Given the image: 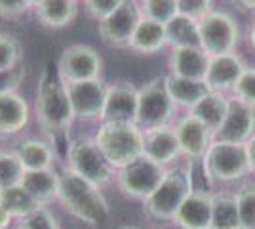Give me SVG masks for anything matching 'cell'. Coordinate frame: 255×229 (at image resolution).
I'll use <instances>...</instances> for the list:
<instances>
[{
	"label": "cell",
	"mask_w": 255,
	"mask_h": 229,
	"mask_svg": "<svg viewBox=\"0 0 255 229\" xmlns=\"http://www.w3.org/2000/svg\"><path fill=\"white\" fill-rule=\"evenodd\" d=\"M32 117L42 130V136L53 145L57 140L65 138L76 122L67 84L59 78L55 69L46 67L40 75L34 94Z\"/></svg>",
	"instance_id": "6da1fadb"
},
{
	"label": "cell",
	"mask_w": 255,
	"mask_h": 229,
	"mask_svg": "<svg viewBox=\"0 0 255 229\" xmlns=\"http://www.w3.org/2000/svg\"><path fill=\"white\" fill-rule=\"evenodd\" d=\"M57 203L67 214L90 228H97L109 218V203L101 193V187L94 186L69 168L61 170Z\"/></svg>",
	"instance_id": "7a4b0ae2"
},
{
	"label": "cell",
	"mask_w": 255,
	"mask_h": 229,
	"mask_svg": "<svg viewBox=\"0 0 255 229\" xmlns=\"http://www.w3.org/2000/svg\"><path fill=\"white\" fill-rule=\"evenodd\" d=\"M94 140L115 170L143 157L145 134L135 122H99Z\"/></svg>",
	"instance_id": "3957f363"
},
{
	"label": "cell",
	"mask_w": 255,
	"mask_h": 229,
	"mask_svg": "<svg viewBox=\"0 0 255 229\" xmlns=\"http://www.w3.org/2000/svg\"><path fill=\"white\" fill-rule=\"evenodd\" d=\"M63 168L78 174L97 187L111 186L117 180V170L107 161L94 136H78L65 145Z\"/></svg>",
	"instance_id": "277c9868"
},
{
	"label": "cell",
	"mask_w": 255,
	"mask_h": 229,
	"mask_svg": "<svg viewBox=\"0 0 255 229\" xmlns=\"http://www.w3.org/2000/svg\"><path fill=\"white\" fill-rule=\"evenodd\" d=\"M192 193V168L187 166H170L162 184L156 191L143 201V212L158 222H173L181 205Z\"/></svg>",
	"instance_id": "5b68a950"
},
{
	"label": "cell",
	"mask_w": 255,
	"mask_h": 229,
	"mask_svg": "<svg viewBox=\"0 0 255 229\" xmlns=\"http://www.w3.org/2000/svg\"><path fill=\"white\" fill-rule=\"evenodd\" d=\"M204 174L215 184H231L242 180L250 172L248 151L242 143L215 142L202 159Z\"/></svg>",
	"instance_id": "8992f818"
},
{
	"label": "cell",
	"mask_w": 255,
	"mask_h": 229,
	"mask_svg": "<svg viewBox=\"0 0 255 229\" xmlns=\"http://www.w3.org/2000/svg\"><path fill=\"white\" fill-rule=\"evenodd\" d=\"M168 172L166 166L150 161L149 157H139L133 163L126 164L124 168L117 170V184L118 191L128 199L133 201H147L156 187L162 184L164 176Z\"/></svg>",
	"instance_id": "52a82bcc"
},
{
	"label": "cell",
	"mask_w": 255,
	"mask_h": 229,
	"mask_svg": "<svg viewBox=\"0 0 255 229\" xmlns=\"http://www.w3.org/2000/svg\"><path fill=\"white\" fill-rule=\"evenodd\" d=\"M55 71L65 84L97 80L103 75V57L92 44H69L57 57Z\"/></svg>",
	"instance_id": "ba28073f"
},
{
	"label": "cell",
	"mask_w": 255,
	"mask_h": 229,
	"mask_svg": "<svg viewBox=\"0 0 255 229\" xmlns=\"http://www.w3.org/2000/svg\"><path fill=\"white\" fill-rule=\"evenodd\" d=\"M175 105L166 90L164 76L152 78L139 88V107L135 124L143 132L168 126L175 115Z\"/></svg>",
	"instance_id": "9c48e42d"
},
{
	"label": "cell",
	"mask_w": 255,
	"mask_h": 229,
	"mask_svg": "<svg viewBox=\"0 0 255 229\" xmlns=\"http://www.w3.org/2000/svg\"><path fill=\"white\" fill-rule=\"evenodd\" d=\"M200 46L210 57L233 54L240 40L238 23L225 11H212L198 21Z\"/></svg>",
	"instance_id": "30bf717a"
},
{
	"label": "cell",
	"mask_w": 255,
	"mask_h": 229,
	"mask_svg": "<svg viewBox=\"0 0 255 229\" xmlns=\"http://www.w3.org/2000/svg\"><path fill=\"white\" fill-rule=\"evenodd\" d=\"M141 19L143 13L137 0H126L113 15L97 23L101 42L109 48H128Z\"/></svg>",
	"instance_id": "8fae6325"
},
{
	"label": "cell",
	"mask_w": 255,
	"mask_h": 229,
	"mask_svg": "<svg viewBox=\"0 0 255 229\" xmlns=\"http://www.w3.org/2000/svg\"><path fill=\"white\" fill-rule=\"evenodd\" d=\"M69 98L76 122H101L107 98V82L103 78L69 84Z\"/></svg>",
	"instance_id": "7c38bea8"
},
{
	"label": "cell",
	"mask_w": 255,
	"mask_h": 229,
	"mask_svg": "<svg viewBox=\"0 0 255 229\" xmlns=\"http://www.w3.org/2000/svg\"><path fill=\"white\" fill-rule=\"evenodd\" d=\"M139 107V88L131 80H115L107 84V98L101 122H135Z\"/></svg>",
	"instance_id": "4fadbf2b"
},
{
	"label": "cell",
	"mask_w": 255,
	"mask_h": 229,
	"mask_svg": "<svg viewBox=\"0 0 255 229\" xmlns=\"http://www.w3.org/2000/svg\"><path fill=\"white\" fill-rule=\"evenodd\" d=\"M255 136V107L248 105L244 101L231 98L229 111L225 117L221 128L213 136L215 142L229 143H246Z\"/></svg>",
	"instance_id": "5bb4252c"
},
{
	"label": "cell",
	"mask_w": 255,
	"mask_h": 229,
	"mask_svg": "<svg viewBox=\"0 0 255 229\" xmlns=\"http://www.w3.org/2000/svg\"><path fill=\"white\" fill-rule=\"evenodd\" d=\"M173 128H175L177 140H179L181 155L191 164L196 163V161H202L204 155L208 153L210 145L213 143L212 132L208 130L192 113L183 115L175 122Z\"/></svg>",
	"instance_id": "9a60e30c"
},
{
	"label": "cell",
	"mask_w": 255,
	"mask_h": 229,
	"mask_svg": "<svg viewBox=\"0 0 255 229\" xmlns=\"http://www.w3.org/2000/svg\"><path fill=\"white\" fill-rule=\"evenodd\" d=\"M31 117V103L19 90L0 96V140H10L23 134Z\"/></svg>",
	"instance_id": "2e32d148"
},
{
	"label": "cell",
	"mask_w": 255,
	"mask_h": 229,
	"mask_svg": "<svg viewBox=\"0 0 255 229\" xmlns=\"http://www.w3.org/2000/svg\"><path fill=\"white\" fill-rule=\"evenodd\" d=\"M246 63L238 54H225L215 55L210 59V67L204 78V84L210 92L215 94H225V92H233L234 84L238 82L240 75L244 73Z\"/></svg>",
	"instance_id": "e0dca14e"
},
{
	"label": "cell",
	"mask_w": 255,
	"mask_h": 229,
	"mask_svg": "<svg viewBox=\"0 0 255 229\" xmlns=\"http://www.w3.org/2000/svg\"><path fill=\"white\" fill-rule=\"evenodd\" d=\"M145 134V142H143V155L149 157L150 161L162 164L166 168H170L181 155L179 140L173 126H162L154 130H147Z\"/></svg>",
	"instance_id": "ac0fdd59"
},
{
	"label": "cell",
	"mask_w": 255,
	"mask_h": 229,
	"mask_svg": "<svg viewBox=\"0 0 255 229\" xmlns=\"http://www.w3.org/2000/svg\"><path fill=\"white\" fill-rule=\"evenodd\" d=\"M13 151L21 161L25 172L55 168V163L59 161L57 147L46 138H23Z\"/></svg>",
	"instance_id": "d6986e66"
},
{
	"label": "cell",
	"mask_w": 255,
	"mask_h": 229,
	"mask_svg": "<svg viewBox=\"0 0 255 229\" xmlns=\"http://www.w3.org/2000/svg\"><path fill=\"white\" fill-rule=\"evenodd\" d=\"M210 59L212 57L200 46L171 48V54L168 57V69H170V75L173 76L204 80L210 67Z\"/></svg>",
	"instance_id": "ffe728a7"
},
{
	"label": "cell",
	"mask_w": 255,
	"mask_h": 229,
	"mask_svg": "<svg viewBox=\"0 0 255 229\" xmlns=\"http://www.w3.org/2000/svg\"><path fill=\"white\" fill-rule=\"evenodd\" d=\"M173 224L181 229H212V193L192 191L177 210Z\"/></svg>",
	"instance_id": "44dd1931"
},
{
	"label": "cell",
	"mask_w": 255,
	"mask_h": 229,
	"mask_svg": "<svg viewBox=\"0 0 255 229\" xmlns=\"http://www.w3.org/2000/svg\"><path fill=\"white\" fill-rule=\"evenodd\" d=\"M59 180H61V172L57 168L31 170V172H25L21 186L31 193V197L40 207H50L57 201V195H59Z\"/></svg>",
	"instance_id": "7402d4cb"
},
{
	"label": "cell",
	"mask_w": 255,
	"mask_h": 229,
	"mask_svg": "<svg viewBox=\"0 0 255 229\" xmlns=\"http://www.w3.org/2000/svg\"><path fill=\"white\" fill-rule=\"evenodd\" d=\"M80 10L78 0H46L38 10H34V17L46 29L59 31L73 25Z\"/></svg>",
	"instance_id": "603a6c76"
},
{
	"label": "cell",
	"mask_w": 255,
	"mask_h": 229,
	"mask_svg": "<svg viewBox=\"0 0 255 229\" xmlns=\"http://www.w3.org/2000/svg\"><path fill=\"white\" fill-rule=\"evenodd\" d=\"M166 46H168L166 25L143 17L139 21L131 40H129L128 50H131L139 55H154L158 54L160 50H164Z\"/></svg>",
	"instance_id": "cb8c5ba5"
},
{
	"label": "cell",
	"mask_w": 255,
	"mask_h": 229,
	"mask_svg": "<svg viewBox=\"0 0 255 229\" xmlns=\"http://www.w3.org/2000/svg\"><path fill=\"white\" fill-rule=\"evenodd\" d=\"M164 80H166V90L170 94L173 105L181 107V109L192 111L210 94V90L206 88L204 80L181 78V76H173V75L164 76Z\"/></svg>",
	"instance_id": "d4e9b609"
},
{
	"label": "cell",
	"mask_w": 255,
	"mask_h": 229,
	"mask_svg": "<svg viewBox=\"0 0 255 229\" xmlns=\"http://www.w3.org/2000/svg\"><path fill=\"white\" fill-rule=\"evenodd\" d=\"M229 101H231V98H227L225 94L210 92V94H208V96H206L194 109L189 111V113H192V115L200 120L204 126L212 132L213 136H215L217 130L221 128L225 117H227Z\"/></svg>",
	"instance_id": "484cf974"
},
{
	"label": "cell",
	"mask_w": 255,
	"mask_h": 229,
	"mask_svg": "<svg viewBox=\"0 0 255 229\" xmlns=\"http://www.w3.org/2000/svg\"><path fill=\"white\" fill-rule=\"evenodd\" d=\"M212 229H242L236 195L231 193L212 195Z\"/></svg>",
	"instance_id": "4316f807"
},
{
	"label": "cell",
	"mask_w": 255,
	"mask_h": 229,
	"mask_svg": "<svg viewBox=\"0 0 255 229\" xmlns=\"http://www.w3.org/2000/svg\"><path fill=\"white\" fill-rule=\"evenodd\" d=\"M166 34H168V44H170L171 48L200 46L198 21H194V19L187 17V15L177 13L170 23H166Z\"/></svg>",
	"instance_id": "83f0119b"
},
{
	"label": "cell",
	"mask_w": 255,
	"mask_h": 229,
	"mask_svg": "<svg viewBox=\"0 0 255 229\" xmlns=\"http://www.w3.org/2000/svg\"><path fill=\"white\" fill-rule=\"evenodd\" d=\"M0 205L6 208V212L15 222H19L25 216H29L34 208L40 207L21 184L19 186L6 187V189H0Z\"/></svg>",
	"instance_id": "f1b7e54d"
},
{
	"label": "cell",
	"mask_w": 255,
	"mask_h": 229,
	"mask_svg": "<svg viewBox=\"0 0 255 229\" xmlns=\"http://www.w3.org/2000/svg\"><path fill=\"white\" fill-rule=\"evenodd\" d=\"M23 44L13 33L0 31V73L21 67Z\"/></svg>",
	"instance_id": "f546056e"
},
{
	"label": "cell",
	"mask_w": 255,
	"mask_h": 229,
	"mask_svg": "<svg viewBox=\"0 0 255 229\" xmlns=\"http://www.w3.org/2000/svg\"><path fill=\"white\" fill-rule=\"evenodd\" d=\"M25 176L21 161L13 149L10 151H0V189H6L11 186H19Z\"/></svg>",
	"instance_id": "4dcf8cb0"
},
{
	"label": "cell",
	"mask_w": 255,
	"mask_h": 229,
	"mask_svg": "<svg viewBox=\"0 0 255 229\" xmlns=\"http://www.w3.org/2000/svg\"><path fill=\"white\" fill-rule=\"evenodd\" d=\"M139 8L143 17L158 21L162 25L170 23L177 11V0H139Z\"/></svg>",
	"instance_id": "1f68e13d"
},
{
	"label": "cell",
	"mask_w": 255,
	"mask_h": 229,
	"mask_svg": "<svg viewBox=\"0 0 255 229\" xmlns=\"http://www.w3.org/2000/svg\"><path fill=\"white\" fill-rule=\"evenodd\" d=\"M242 229H255V186L248 184L236 193Z\"/></svg>",
	"instance_id": "d6a6232c"
},
{
	"label": "cell",
	"mask_w": 255,
	"mask_h": 229,
	"mask_svg": "<svg viewBox=\"0 0 255 229\" xmlns=\"http://www.w3.org/2000/svg\"><path fill=\"white\" fill-rule=\"evenodd\" d=\"M17 228L21 229H61L59 222L48 207H36L29 216L17 222Z\"/></svg>",
	"instance_id": "836d02e7"
},
{
	"label": "cell",
	"mask_w": 255,
	"mask_h": 229,
	"mask_svg": "<svg viewBox=\"0 0 255 229\" xmlns=\"http://www.w3.org/2000/svg\"><path fill=\"white\" fill-rule=\"evenodd\" d=\"M233 94L236 99L255 107V67H252V69L248 67L240 75L238 82L233 88Z\"/></svg>",
	"instance_id": "e575fe53"
},
{
	"label": "cell",
	"mask_w": 255,
	"mask_h": 229,
	"mask_svg": "<svg viewBox=\"0 0 255 229\" xmlns=\"http://www.w3.org/2000/svg\"><path fill=\"white\" fill-rule=\"evenodd\" d=\"M82 2H84L86 13L99 23L107 19L109 15H113L126 0H82Z\"/></svg>",
	"instance_id": "d590c367"
},
{
	"label": "cell",
	"mask_w": 255,
	"mask_h": 229,
	"mask_svg": "<svg viewBox=\"0 0 255 229\" xmlns=\"http://www.w3.org/2000/svg\"><path fill=\"white\" fill-rule=\"evenodd\" d=\"M177 11L194 21H200L213 11V0H177Z\"/></svg>",
	"instance_id": "8d00e7d4"
},
{
	"label": "cell",
	"mask_w": 255,
	"mask_h": 229,
	"mask_svg": "<svg viewBox=\"0 0 255 229\" xmlns=\"http://www.w3.org/2000/svg\"><path fill=\"white\" fill-rule=\"evenodd\" d=\"M31 11L27 0H0V17L6 21L21 19Z\"/></svg>",
	"instance_id": "74e56055"
},
{
	"label": "cell",
	"mask_w": 255,
	"mask_h": 229,
	"mask_svg": "<svg viewBox=\"0 0 255 229\" xmlns=\"http://www.w3.org/2000/svg\"><path fill=\"white\" fill-rule=\"evenodd\" d=\"M23 78H25V69L23 67L11 69V71H2L0 73V96L19 90V86L23 84Z\"/></svg>",
	"instance_id": "f35d334b"
},
{
	"label": "cell",
	"mask_w": 255,
	"mask_h": 229,
	"mask_svg": "<svg viewBox=\"0 0 255 229\" xmlns=\"http://www.w3.org/2000/svg\"><path fill=\"white\" fill-rule=\"evenodd\" d=\"M246 151H248V161H250V172H255V136L246 143Z\"/></svg>",
	"instance_id": "ab89813d"
},
{
	"label": "cell",
	"mask_w": 255,
	"mask_h": 229,
	"mask_svg": "<svg viewBox=\"0 0 255 229\" xmlns=\"http://www.w3.org/2000/svg\"><path fill=\"white\" fill-rule=\"evenodd\" d=\"M13 222H15V220L11 218L10 214L6 212V208L0 205V229H11Z\"/></svg>",
	"instance_id": "60d3db41"
},
{
	"label": "cell",
	"mask_w": 255,
	"mask_h": 229,
	"mask_svg": "<svg viewBox=\"0 0 255 229\" xmlns=\"http://www.w3.org/2000/svg\"><path fill=\"white\" fill-rule=\"evenodd\" d=\"M240 6H244L246 10H255V0H238Z\"/></svg>",
	"instance_id": "b9f144b4"
},
{
	"label": "cell",
	"mask_w": 255,
	"mask_h": 229,
	"mask_svg": "<svg viewBox=\"0 0 255 229\" xmlns=\"http://www.w3.org/2000/svg\"><path fill=\"white\" fill-rule=\"evenodd\" d=\"M29 2V8H31V11H34V10H38L40 6H42L46 0H27Z\"/></svg>",
	"instance_id": "7bdbcfd3"
},
{
	"label": "cell",
	"mask_w": 255,
	"mask_h": 229,
	"mask_svg": "<svg viewBox=\"0 0 255 229\" xmlns=\"http://www.w3.org/2000/svg\"><path fill=\"white\" fill-rule=\"evenodd\" d=\"M250 44L254 46V50H255V21L252 23V27H250Z\"/></svg>",
	"instance_id": "ee69618b"
},
{
	"label": "cell",
	"mask_w": 255,
	"mask_h": 229,
	"mask_svg": "<svg viewBox=\"0 0 255 229\" xmlns=\"http://www.w3.org/2000/svg\"><path fill=\"white\" fill-rule=\"evenodd\" d=\"M120 229H141V228H135V226H124V228H120Z\"/></svg>",
	"instance_id": "f6af8a7d"
},
{
	"label": "cell",
	"mask_w": 255,
	"mask_h": 229,
	"mask_svg": "<svg viewBox=\"0 0 255 229\" xmlns=\"http://www.w3.org/2000/svg\"><path fill=\"white\" fill-rule=\"evenodd\" d=\"M13 229H21V228H13Z\"/></svg>",
	"instance_id": "bcb514c9"
},
{
	"label": "cell",
	"mask_w": 255,
	"mask_h": 229,
	"mask_svg": "<svg viewBox=\"0 0 255 229\" xmlns=\"http://www.w3.org/2000/svg\"><path fill=\"white\" fill-rule=\"evenodd\" d=\"M78 2H82V0H78Z\"/></svg>",
	"instance_id": "7dc6e473"
},
{
	"label": "cell",
	"mask_w": 255,
	"mask_h": 229,
	"mask_svg": "<svg viewBox=\"0 0 255 229\" xmlns=\"http://www.w3.org/2000/svg\"><path fill=\"white\" fill-rule=\"evenodd\" d=\"M0 151H2V149H0Z\"/></svg>",
	"instance_id": "c3c4849f"
},
{
	"label": "cell",
	"mask_w": 255,
	"mask_h": 229,
	"mask_svg": "<svg viewBox=\"0 0 255 229\" xmlns=\"http://www.w3.org/2000/svg\"><path fill=\"white\" fill-rule=\"evenodd\" d=\"M137 2H139V0H137Z\"/></svg>",
	"instance_id": "681fc988"
}]
</instances>
